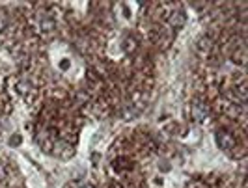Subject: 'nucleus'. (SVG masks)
Wrapping results in <instances>:
<instances>
[{
    "mask_svg": "<svg viewBox=\"0 0 248 188\" xmlns=\"http://www.w3.org/2000/svg\"><path fill=\"white\" fill-rule=\"evenodd\" d=\"M217 144H218L224 151H230L235 147V138H233L230 132L220 130V132H217Z\"/></svg>",
    "mask_w": 248,
    "mask_h": 188,
    "instance_id": "f257e3e1",
    "label": "nucleus"
}]
</instances>
